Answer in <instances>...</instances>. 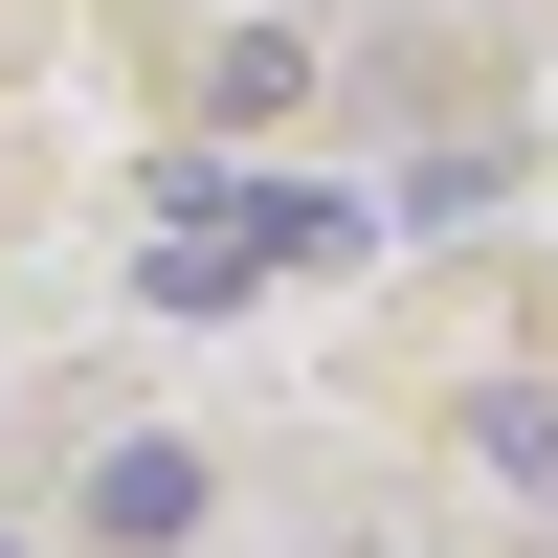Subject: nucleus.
<instances>
[{"label": "nucleus", "mask_w": 558, "mask_h": 558, "mask_svg": "<svg viewBox=\"0 0 558 558\" xmlns=\"http://www.w3.org/2000/svg\"><path fill=\"white\" fill-rule=\"evenodd\" d=\"M246 268H268V223H246V179H179V223H157V268H134V291H157V313H223Z\"/></svg>", "instance_id": "1"}, {"label": "nucleus", "mask_w": 558, "mask_h": 558, "mask_svg": "<svg viewBox=\"0 0 558 558\" xmlns=\"http://www.w3.org/2000/svg\"><path fill=\"white\" fill-rule=\"evenodd\" d=\"M89 536H112V558H179V536H202V447H157V425L89 447Z\"/></svg>", "instance_id": "2"}, {"label": "nucleus", "mask_w": 558, "mask_h": 558, "mask_svg": "<svg viewBox=\"0 0 558 558\" xmlns=\"http://www.w3.org/2000/svg\"><path fill=\"white\" fill-rule=\"evenodd\" d=\"M0 558H23V536H0Z\"/></svg>", "instance_id": "3"}]
</instances>
